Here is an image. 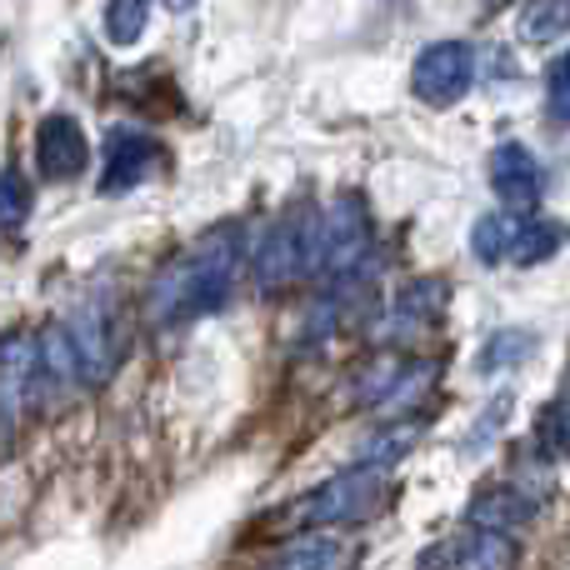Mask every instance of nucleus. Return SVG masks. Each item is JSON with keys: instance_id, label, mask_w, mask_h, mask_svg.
I'll use <instances>...</instances> for the list:
<instances>
[{"instance_id": "1", "label": "nucleus", "mask_w": 570, "mask_h": 570, "mask_svg": "<svg viewBox=\"0 0 570 570\" xmlns=\"http://www.w3.org/2000/svg\"><path fill=\"white\" fill-rule=\"evenodd\" d=\"M240 276V230H210L180 266L150 285V315H210L230 301Z\"/></svg>"}, {"instance_id": "2", "label": "nucleus", "mask_w": 570, "mask_h": 570, "mask_svg": "<svg viewBox=\"0 0 570 570\" xmlns=\"http://www.w3.org/2000/svg\"><path fill=\"white\" fill-rule=\"evenodd\" d=\"M385 501V465H355V471L335 475L325 491H315L301 505L305 525H331V521H371Z\"/></svg>"}, {"instance_id": "3", "label": "nucleus", "mask_w": 570, "mask_h": 570, "mask_svg": "<svg viewBox=\"0 0 570 570\" xmlns=\"http://www.w3.org/2000/svg\"><path fill=\"white\" fill-rule=\"evenodd\" d=\"M471 80H475V50L465 40H435L411 66V90L435 110L455 106L471 90Z\"/></svg>"}, {"instance_id": "4", "label": "nucleus", "mask_w": 570, "mask_h": 570, "mask_svg": "<svg viewBox=\"0 0 570 570\" xmlns=\"http://www.w3.org/2000/svg\"><path fill=\"white\" fill-rule=\"evenodd\" d=\"M160 156H166V146H160L156 136H146V130H136V126H116L106 140L100 196H126V190H136L140 180L160 170Z\"/></svg>"}, {"instance_id": "5", "label": "nucleus", "mask_w": 570, "mask_h": 570, "mask_svg": "<svg viewBox=\"0 0 570 570\" xmlns=\"http://www.w3.org/2000/svg\"><path fill=\"white\" fill-rule=\"evenodd\" d=\"M90 160V140L80 130L76 116L66 110H50L46 120L36 126V170L46 180H76Z\"/></svg>"}, {"instance_id": "6", "label": "nucleus", "mask_w": 570, "mask_h": 570, "mask_svg": "<svg viewBox=\"0 0 570 570\" xmlns=\"http://www.w3.org/2000/svg\"><path fill=\"white\" fill-rule=\"evenodd\" d=\"M301 271H305V230L281 220V226H271L266 236L256 240V250H250V276H256L261 291H281V285H291Z\"/></svg>"}, {"instance_id": "7", "label": "nucleus", "mask_w": 570, "mask_h": 570, "mask_svg": "<svg viewBox=\"0 0 570 570\" xmlns=\"http://www.w3.org/2000/svg\"><path fill=\"white\" fill-rule=\"evenodd\" d=\"M491 190L505 200V206H515L525 216V210L541 200V190H546L541 160H535L525 146H515V140L495 146V156H491Z\"/></svg>"}, {"instance_id": "8", "label": "nucleus", "mask_w": 570, "mask_h": 570, "mask_svg": "<svg viewBox=\"0 0 570 570\" xmlns=\"http://www.w3.org/2000/svg\"><path fill=\"white\" fill-rule=\"evenodd\" d=\"M66 325H70V341H76L80 375H86V385H100L110 371H116V361H120V341L110 335L106 311L86 305V311H76Z\"/></svg>"}, {"instance_id": "9", "label": "nucleus", "mask_w": 570, "mask_h": 570, "mask_svg": "<svg viewBox=\"0 0 570 570\" xmlns=\"http://www.w3.org/2000/svg\"><path fill=\"white\" fill-rule=\"evenodd\" d=\"M441 305H445V285L441 281H415L411 291H401V301H395L391 335H411V331H421V325L441 321Z\"/></svg>"}, {"instance_id": "10", "label": "nucleus", "mask_w": 570, "mask_h": 570, "mask_svg": "<svg viewBox=\"0 0 570 570\" xmlns=\"http://www.w3.org/2000/svg\"><path fill=\"white\" fill-rule=\"evenodd\" d=\"M525 515H531V501H525L515 485H495V491H485L471 501V521L491 535H505L515 521H525Z\"/></svg>"}, {"instance_id": "11", "label": "nucleus", "mask_w": 570, "mask_h": 570, "mask_svg": "<svg viewBox=\"0 0 570 570\" xmlns=\"http://www.w3.org/2000/svg\"><path fill=\"white\" fill-rule=\"evenodd\" d=\"M515 236H521V210H501V216L475 220V230H471L475 261H485V266H505L511 250H515Z\"/></svg>"}, {"instance_id": "12", "label": "nucleus", "mask_w": 570, "mask_h": 570, "mask_svg": "<svg viewBox=\"0 0 570 570\" xmlns=\"http://www.w3.org/2000/svg\"><path fill=\"white\" fill-rule=\"evenodd\" d=\"M341 566H345L341 541H331V535H305V541L276 551V561L266 570H341Z\"/></svg>"}, {"instance_id": "13", "label": "nucleus", "mask_w": 570, "mask_h": 570, "mask_svg": "<svg viewBox=\"0 0 570 570\" xmlns=\"http://www.w3.org/2000/svg\"><path fill=\"white\" fill-rule=\"evenodd\" d=\"M566 230L551 226V220H535V216H521V236H515V250H511V266H535L546 261L556 246H561Z\"/></svg>"}, {"instance_id": "14", "label": "nucleus", "mask_w": 570, "mask_h": 570, "mask_svg": "<svg viewBox=\"0 0 570 570\" xmlns=\"http://www.w3.org/2000/svg\"><path fill=\"white\" fill-rule=\"evenodd\" d=\"M146 20H150L146 0H116V6H106V40L110 46H136L146 36Z\"/></svg>"}, {"instance_id": "15", "label": "nucleus", "mask_w": 570, "mask_h": 570, "mask_svg": "<svg viewBox=\"0 0 570 570\" xmlns=\"http://www.w3.org/2000/svg\"><path fill=\"white\" fill-rule=\"evenodd\" d=\"M531 345H535L531 331H495L491 341H485V351H481V371H505V365L525 361Z\"/></svg>"}, {"instance_id": "16", "label": "nucleus", "mask_w": 570, "mask_h": 570, "mask_svg": "<svg viewBox=\"0 0 570 570\" xmlns=\"http://www.w3.org/2000/svg\"><path fill=\"white\" fill-rule=\"evenodd\" d=\"M546 106H551L556 126H570V50L551 60V80H546Z\"/></svg>"}, {"instance_id": "17", "label": "nucleus", "mask_w": 570, "mask_h": 570, "mask_svg": "<svg viewBox=\"0 0 570 570\" xmlns=\"http://www.w3.org/2000/svg\"><path fill=\"white\" fill-rule=\"evenodd\" d=\"M515 566V541L511 535H491L485 531L475 541V556H471V570H511Z\"/></svg>"}, {"instance_id": "18", "label": "nucleus", "mask_w": 570, "mask_h": 570, "mask_svg": "<svg viewBox=\"0 0 570 570\" xmlns=\"http://www.w3.org/2000/svg\"><path fill=\"white\" fill-rule=\"evenodd\" d=\"M30 210V186H26V170L20 166H6V230H20Z\"/></svg>"}, {"instance_id": "19", "label": "nucleus", "mask_w": 570, "mask_h": 570, "mask_svg": "<svg viewBox=\"0 0 570 570\" xmlns=\"http://www.w3.org/2000/svg\"><path fill=\"white\" fill-rule=\"evenodd\" d=\"M570 20V6H541V10H531V20H525V36L531 40H546V30L551 26H566Z\"/></svg>"}]
</instances>
